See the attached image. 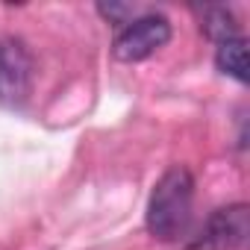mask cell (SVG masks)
Here are the masks:
<instances>
[{"instance_id":"3","label":"cell","mask_w":250,"mask_h":250,"mask_svg":"<svg viewBox=\"0 0 250 250\" xmlns=\"http://www.w3.org/2000/svg\"><path fill=\"white\" fill-rule=\"evenodd\" d=\"M250 235V206L229 203L215 209L183 250H241Z\"/></svg>"},{"instance_id":"5","label":"cell","mask_w":250,"mask_h":250,"mask_svg":"<svg viewBox=\"0 0 250 250\" xmlns=\"http://www.w3.org/2000/svg\"><path fill=\"white\" fill-rule=\"evenodd\" d=\"M215 68L244 85L250 80V74H247V42L241 36L229 39V42H221L218 50H215Z\"/></svg>"},{"instance_id":"6","label":"cell","mask_w":250,"mask_h":250,"mask_svg":"<svg viewBox=\"0 0 250 250\" xmlns=\"http://www.w3.org/2000/svg\"><path fill=\"white\" fill-rule=\"evenodd\" d=\"M200 30L212 39V42H229V39H238V24L232 18V12H227L224 6H206L203 9V18H200Z\"/></svg>"},{"instance_id":"4","label":"cell","mask_w":250,"mask_h":250,"mask_svg":"<svg viewBox=\"0 0 250 250\" xmlns=\"http://www.w3.org/2000/svg\"><path fill=\"white\" fill-rule=\"evenodd\" d=\"M33 88V56L21 39L0 42V106L21 109Z\"/></svg>"},{"instance_id":"2","label":"cell","mask_w":250,"mask_h":250,"mask_svg":"<svg viewBox=\"0 0 250 250\" xmlns=\"http://www.w3.org/2000/svg\"><path fill=\"white\" fill-rule=\"evenodd\" d=\"M171 42V21L162 12H145L124 21L112 42V56L118 62H145Z\"/></svg>"},{"instance_id":"1","label":"cell","mask_w":250,"mask_h":250,"mask_svg":"<svg viewBox=\"0 0 250 250\" xmlns=\"http://www.w3.org/2000/svg\"><path fill=\"white\" fill-rule=\"evenodd\" d=\"M191 209H194V177L186 165H174L156 180L150 191L145 212L147 232L159 241H180L183 235H188Z\"/></svg>"}]
</instances>
